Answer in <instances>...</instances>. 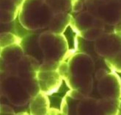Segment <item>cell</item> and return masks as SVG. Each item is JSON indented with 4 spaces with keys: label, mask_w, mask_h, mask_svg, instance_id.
Here are the masks:
<instances>
[{
    "label": "cell",
    "mask_w": 121,
    "mask_h": 115,
    "mask_svg": "<svg viewBox=\"0 0 121 115\" xmlns=\"http://www.w3.org/2000/svg\"><path fill=\"white\" fill-rule=\"evenodd\" d=\"M59 72L70 89L119 105L120 77L95 54L70 49L59 67Z\"/></svg>",
    "instance_id": "cell-1"
},
{
    "label": "cell",
    "mask_w": 121,
    "mask_h": 115,
    "mask_svg": "<svg viewBox=\"0 0 121 115\" xmlns=\"http://www.w3.org/2000/svg\"><path fill=\"white\" fill-rule=\"evenodd\" d=\"M1 103L26 111L32 99L40 92L37 69L21 44L1 48ZM18 113V112H17Z\"/></svg>",
    "instance_id": "cell-2"
},
{
    "label": "cell",
    "mask_w": 121,
    "mask_h": 115,
    "mask_svg": "<svg viewBox=\"0 0 121 115\" xmlns=\"http://www.w3.org/2000/svg\"><path fill=\"white\" fill-rule=\"evenodd\" d=\"M21 46L37 69L40 91L48 95L57 91L63 81L59 67L70 49L63 33L27 32L21 37Z\"/></svg>",
    "instance_id": "cell-3"
},
{
    "label": "cell",
    "mask_w": 121,
    "mask_h": 115,
    "mask_svg": "<svg viewBox=\"0 0 121 115\" xmlns=\"http://www.w3.org/2000/svg\"><path fill=\"white\" fill-rule=\"evenodd\" d=\"M70 27L87 40L121 31V0H74Z\"/></svg>",
    "instance_id": "cell-4"
},
{
    "label": "cell",
    "mask_w": 121,
    "mask_h": 115,
    "mask_svg": "<svg viewBox=\"0 0 121 115\" xmlns=\"http://www.w3.org/2000/svg\"><path fill=\"white\" fill-rule=\"evenodd\" d=\"M74 0H24L18 22L27 32L63 33L70 26Z\"/></svg>",
    "instance_id": "cell-5"
},
{
    "label": "cell",
    "mask_w": 121,
    "mask_h": 115,
    "mask_svg": "<svg viewBox=\"0 0 121 115\" xmlns=\"http://www.w3.org/2000/svg\"><path fill=\"white\" fill-rule=\"evenodd\" d=\"M74 48L95 54L112 70L121 73V31L104 33L94 40L85 39L76 34Z\"/></svg>",
    "instance_id": "cell-6"
},
{
    "label": "cell",
    "mask_w": 121,
    "mask_h": 115,
    "mask_svg": "<svg viewBox=\"0 0 121 115\" xmlns=\"http://www.w3.org/2000/svg\"><path fill=\"white\" fill-rule=\"evenodd\" d=\"M119 105L104 100L84 95L70 89L62 100V114H102L116 115Z\"/></svg>",
    "instance_id": "cell-7"
},
{
    "label": "cell",
    "mask_w": 121,
    "mask_h": 115,
    "mask_svg": "<svg viewBox=\"0 0 121 115\" xmlns=\"http://www.w3.org/2000/svg\"><path fill=\"white\" fill-rule=\"evenodd\" d=\"M24 0H1V25L11 24L18 19Z\"/></svg>",
    "instance_id": "cell-8"
},
{
    "label": "cell",
    "mask_w": 121,
    "mask_h": 115,
    "mask_svg": "<svg viewBox=\"0 0 121 115\" xmlns=\"http://www.w3.org/2000/svg\"><path fill=\"white\" fill-rule=\"evenodd\" d=\"M48 95L45 93L40 92L35 96L29 105L30 114H48L50 110V101L48 99Z\"/></svg>",
    "instance_id": "cell-9"
},
{
    "label": "cell",
    "mask_w": 121,
    "mask_h": 115,
    "mask_svg": "<svg viewBox=\"0 0 121 115\" xmlns=\"http://www.w3.org/2000/svg\"><path fill=\"white\" fill-rule=\"evenodd\" d=\"M21 36L14 34L10 32L1 33V48L5 47L15 44H21Z\"/></svg>",
    "instance_id": "cell-10"
},
{
    "label": "cell",
    "mask_w": 121,
    "mask_h": 115,
    "mask_svg": "<svg viewBox=\"0 0 121 115\" xmlns=\"http://www.w3.org/2000/svg\"><path fill=\"white\" fill-rule=\"evenodd\" d=\"M1 114H16V111L12 106L1 103Z\"/></svg>",
    "instance_id": "cell-11"
},
{
    "label": "cell",
    "mask_w": 121,
    "mask_h": 115,
    "mask_svg": "<svg viewBox=\"0 0 121 115\" xmlns=\"http://www.w3.org/2000/svg\"><path fill=\"white\" fill-rule=\"evenodd\" d=\"M117 114L121 115V96H120V103H119V109H118Z\"/></svg>",
    "instance_id": "cell-12"
}]
</instances>
